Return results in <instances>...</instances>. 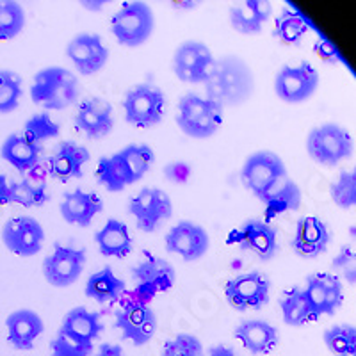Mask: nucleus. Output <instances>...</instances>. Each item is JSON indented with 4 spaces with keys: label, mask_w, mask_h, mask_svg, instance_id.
Here are the masks:
<instances>
[{
    "label": "nucleus",
    "mask_w": 356,
    "mask_h": 356,
    "mask_svg": "<svg viewBox=\"0 0 356 356\" xmlns=\"http://www.w3.org/2000/svg\"><path fill=\"white\" fill-rule=\"evenodd\" d=\"M205 86V97L225 107H237L248 102L255 91V77L244 59L222 56L216 59Z\"/></svg>",
    "instance_id": "1"
},
{
    "label": "nucleus",
    "mask_w": 356,
    "mask_h": 356,
    "mask_svg": "<svg viewBox=\"0 0 356 356\" xmlns=\"http://www.w3.org/2000/svg\"><path fill=\"white\" fill-rule=\"evenodd\" d=\"M81 95L77 75L63 66H49L34 75L31 100L47 111H63L73 106Z\"/></svg>",
    "instance_id": "2"
},
{
    "label": "nucleus",
    "mask_w": 356,
    "mask_h": 356,
    "mask_svg": "<svg viewBox=\"0 0 356 356\" xmlns=\"http://www.w3.org/2000/svg\"><path fill=\"white\" fill-rule=\"evenodd\" d=\"M222 109L211 98L186 93L178 100L177 125L191 139L212 138L222 125Z\"/></svg>",
    "instance_id": "3"
},
{
    "label": "nucleus",
    "mask_w": 356,
    "mask_h": 356,
    "mask_svg": "<svg viewBox=\"0 0 356 356\" xmlns=\"http://www.w3.org/2000/svg\"><path fill=\"white\" fill-rule=\"evenodd\" d=\"M353 152H355V141L351 134L337 123H324L316 127L307 136V154L319 166H337L342 161L351 159Z\"/></svg>",
    "instance_id": "4"
},
{
    "label": "nucleus",
    "mask_w": 356,
    "mask_h": 356,
    "mask_svg": "<svg viewBox=\"0 0 356 356\" xmlns=\"http://www.w3.org/2000/svg\"><path fill=\"white\" fill-rule=\"evenodd\" d=\"M155 29V15L143 0H129L111 18V33L123 47L136 49L150 40Z\"/></svg>",
    "instance_id": "5"
},
{
    "label": "nucleus",
    "mask_w": 356,
    "mask_h": 356,
    "mask_svg": "<svg viewBox=\"0 0 356 356\" xmlns=\"http://www.w3.org/2000/svg\"><path fill=\"white\" fill-rule=\"evenodd\" d=\"M125 122L136 129H154L166 114V97L162 89L150 82L130 88L123 98Z\"/></svg>",
    "instance_id": "6"
},
{
    "label": "nucleus",
    "mask_w": 356,
    "mask_h": 356,
    "mask_svg": "<svg viewBox=\"0 0 356 356\" xmlns=\"http://www.w3.org/2000/svg\"><path fill=\"white\" fill-rule=\"evenodd\" d=\"M284 177H287L284 159L271 150L251 154L241 168V182L259 200H262Z\"/></svg>",
    "instance_id": "7"
},
{
    "label": "nucleus",
    "mask_w": 356,
    "mask_h": 356,
    "mask_svg": "<svg viewBox=\"0 0 356 356\" xmlns=\"http://www.w3.org/2000/svg\"><path fill=\"white\" fill-rule=\"evenodd\" d=\"M225 298L235 312L262 310L271 300V280L260 271L235 276L225 285Z\"/></svg>",
    "instance_id": "8"
},
{
    "label": "nucleus",
    "mask_w": 356,
    "mask_h": 356,
    "mask_svg": "<svg viewBox=\"0 0 356 356\" xmlns=\"http://www.w3.org/2000/svg\"><path fill=\"white\" fill-rule=\"evenodd\" d=\"M134 298L141 303H150L155 296L173 289L177 282V271L168 260L161 257H146L132 269Z\"/></svg>",
    "instance_id": "9"
},
{
    "label": "nucleus",
    "mask_w": 356,
    "mask_h": 356,
    "mask_svg": "<svg viewBox=\"0 0 356 356\" xmlns=\"http://www.w3.org/2000/svg\"><path fill=\"white\" fill-rule=\"evenodd\" d=\"M319 88V72L310 63L284 65L275 77V93L285 104H303L316 95Z\"/></svg>",
    "instance_id": "10"
},
{
    "label": "nucleus",
    "mask_w": 356,
    "mask_h": 356,
    "mask_svg": "<svg viewBox=\"0 0 356 356\" xmlns=\"http://www.w3.org/2000/svg\"><path fill=\"white\" fill-rule=\"evenodd\" d=\"M129 214L145 234H154L173 216L170 196L159 187H145L129 203Z\"/></svg>",
    "instance_id": "11"
},
{
    "label": "nucleus",
    "mask_w": 356,
    "mask_h": 356,
    "mask_svg": "<svg viewBox=\"0 0 356 356\" xmlns=\"http://www.w3.org/2000/svg\"><path fill=\"white\" fill-rule=\"evenodd\" d=\"M114 326L136 348L146 346L157 332V316L148 303L129 300L116 310Z\"/></svg>",
    "instance_id": "12"
},
{
    "label": "nucleus",
    "mask_w": 356,
    "mask_h": 356,
    "mask_svg": "<svg viewBox=\"0 0 356 356\" xmlns=\"http://www.w3.org/2000/svg\"><path fill=\"white\" fill-rule=\"evenodd\" d=\"M86 262H88V255L84 250L56 243L52 253L43 260L41 271L47 284L56 289H66L72 287L81 278Z\"/></svg>",
    "instance_id": "13"
},
{
    "label": "nucleus",
    "mask_w": 356,
    "mask_h": 356,
    "mask_svg": "<svg viewBox=\"0 0 356 356\" xmlns=\"http://www.w3.org/2000/svg\"><path fill=\"white\" fill-rule=\"evenodd\" d=\"M216 57L202 41H186L173 54L175 77L186 84H203L211 73Z\"/></svg>",
    "instance_id": "14"
},
{
    "label": "nucleus",
    "mask_w": 356,
    "mask_h": 356,
    "mask_svg": "<svg viewBox=\"0 0 356 356\" xmlns=\"http://www.w3.org/2000/svg\"><path fill=\"white\" fill-rule=\"evenodd\" d=\"M228 244H237L243 251H250L262 262H269L276 257L278 232L271 222L264 219H248L228 237Z\"/></svg>",
    "instance_id": "15"
},
{
    "label": "nucleus",
    "mask_w": 356,
    "mask_h": 356,
    "mask_svg": "<svg viewBox=\"0 0 356 356\" xmlns=\"http://www.w3.org/2000/svg\"><path fill=\"white\" fill-rule=\"evenodd\" d=\"M2 243L13 255L29 259L43 250L44 230L41 222L33 216H17L4 222Z\"/></svg>",
    "instance_id": "16"
},
{
    "label": "nucleus",
    "mask_w": 356,
    "mask_h": 356,
    "mask_svg": "<svg viewBox=\"0 0 356 356\" xmlns=\"http://www.w3.org/2000/svg\"><path fill=\"white\" fill-rule=\"evenodd\" d=\"M305 296L317 321L323 316L333 317L344 303V287L332 273H312L305 282Z\"/></svg>",
    "instance_id": "17"
},
{
    "label": "nucleus",
    "mask_w": 356,
    "mask_h": 356,
    "mask_svg": "<svg viewBox=\"0 0 356 356\" xmlns=\"http://www.w3.org/2000/svg\"><path fill=\"white\" fill-rule=\"evenodd\" d=\"M166 251L177 255L184 262H196L207 255L211 248V237L207 230L193 221H178L164 237Z\"/></svg>",
    "instance_id": "18"
},
{
    "label": "nucleus",
    "mask_w": 356,
    "mask_h": 356,
    "mask_svg": "<svg viewBox=\"0 0 356 356\" xmlns=\"http://www.w3.org/2000/svg\"><path fill=\"white\" fill-rule=\"evenodd\" d=\"M66 57L81 75H95L109 61V50L102 41V36L81 33L68 43Z\"/></svg>",
    "instance_id": "19"
},
{
    "label": "nucleus",
    "mask_w": 356,
    "mask_h": 356,
    "mask_svg": "<svg viewBox=\"0 0 356 356\" xmlns=\"http://www.w3.org/2000/svg\"><path fill=\"white\" fill-rule=\"evenodd\" d=\"M328 225L317 216H305L296 225L294 237H292V251L300 259L314 260L326 253L330 246Z\"/></svg>",
    "instance_id": "20"
},
{
    "label": "nucleus",
    "mask_w": 356,
    "mask_h": 356,
    "mask_svg": "<svg viewBox=\"0 0 356 356\" xmlns=\"http://www.w3.org/2000/svg\"><path fill=\"white\" fill-rule=\"evenodd\" d=\"M73 123L86 138L104 139L114 129V109L104 98H88L77 107Z\"/></svg>",
    "instance_id": "21"
},
{
    "label": "nucleus",
    "mask_w": 356,
    "mask_h": 356,
    "mask_svg": "<svg viewBox=\"0 0 356 356\" xmlns=\"http://www.w3.org/2000/svg\"><path fill=\"white\" fill-rule=\"evenodd\" d=\"M104 323L98 312H91L84 307H75L68 312L61 323L59 332L72 342L86 348H93L95 340L100 339Z\"/></svg>",
    "instance_id": "22"
},
{
    "label": "nucleus",
    "mask_w": 356,
    "mask_h": 356,
    "mask_svg": "<svg viewBox=\"0 0 356 356\" xmlns=\"http://www.w3.org/2000/svg\"><path fill=\"white\" fill-rule=\"evenodd\" d=\"M89 159H91V154L86 146L75 141H63L49 159L50 177L59 182H70L73 178H81Z\"/></svg>",
    "instance_id": "23"
},
{
    "label": "nucleus",
    "mask_w": 356,
    "mask_h": 356,
    "mask_svg": "<svg viewBox=\"0 0 356 356\" xmlns=\"http://www.w3.org/2000/svg\"><path fill=\"white\" fill-rule=\"evenodd\" d=\"M8 342L17 351H31L36 340L43 335L44 323L38 312L20 308L9 314L6 319Z\"/></svg>",
    "instance_id": "24"
},
{
    "label": "nucleus",
    "mask_w": 356,
    "mask_h": 356,
    "mask_svg": "<svg viewBox=\"0 0 356 356\" xmlns=\"http://www.w3.org/2000/svg\"><path fill=\"white\" fill-rule=\"evenodd\" d=\"M104 211V202L97 193L75 189L65 193L59 205V214L68 225L79 228H88L93 219Z\"/></svg>",
    "instance_id": "25"
},
{
    "label": "nucleus",
    "mask_w": 356,
    "mask_h": 356,
    "mask_svg": "<svg viewBox=\"0 0 356 356\" xmlns=\"http://www.w3.org/2000/svg\"><path fill=\"white\" fill-rule=\"evenodd\" d=\"M235 339L255 356L269 355L280 344V333L271 323L264 319H246L234 330Z\"/></svg>",
    "instance_id": "26"
},
{
    "label": "nucleus",
    "mask_w": 356,
    "mask_h": 356,
    "mask_svg": "<svg viewBox=\"0 0 356 356\" xmlns=\"http://www.w3.org/2000/svg\"><path fill=\"white\" fill-rule=\"evenodd\" d=\"M260 202L264 203V221L271 222L273 219L285 212L300 211L303 203V193H301V187L287 175Z\"/></svg>",
    "instance_id": "27"
},
{
    "label": "nucleus",
    "mask_w": 356,
    "mask_h": 356,
    "mask_svg": "<svg viewBox=\"0 0 356 356\" xmlns=\"http://www.w3.org/2000/svg\"><path fill=\"white\" fill-rule=\"evenodd\" d=\"M230 25L235 33L244 36H253L262 31L273 15V6L269 0H244L243 4L230 8Z\"/></svg>",
    "instance_id": "28"
},
{
    "label": "nucleus",
    "mask_w": 356,
    "mask_h": 356,
    "mask_svg": "<svg viewBox=\"0 0 356 356\" xmlns=\"http://www.w3.org/2000/svg\"><path fill=\"white\" fill-rule=\"evenodd\" d=\"M41 154H43V146L33 145L22 134H11L0 146V157L20 173L36 170L41 161Z\"/></svg>",
    "instance_id": "29"
},
{
    "label": "nucleus",
    "mask_w": 356,
    "mask_h": 356,
    "mask_svg": "<svg viewBox=\"0 0 356 356\" xmlns=\"http://www.w3.org/2000/svg\"><path fill=\"white\" fill-rule=\"evenodd\" d=\"M95 243L102 255L113 257V259H125L134 250V241L129 227L114 218L107 219L106 225L97 232Z\"/></svg>",
    "instance_id": "30"
},
{
    "label": "nucleus",
    "mask_w": 356,
    "mask_h": 356,
    "mask_svg": "<svg viewBox=\"0 0 356 356\" xmlns=\"http://www.w3.org/2000/svg\"><path fill=\"white\" fill-rule=\"evenodd\" d=\"M97 178L104 189L109 193H122L127 187L134 186L138 182L134 177L132 170L123 159L120 152L109 155V157H102L97 166Z\"/></svg>",
    "instance_id": "31"
},
{
    "label": "nucleus",
    "mask_w": 356,
    "mask_h": 356,
    "mask_svg": "<svg viewBox=\"0 0 356 356\" xmlns=\"http://www.w3.org/2000/svg\"><path fill=\"white\" fill-rule=\"evenodd\" d=\"M84 292L89 300L97 301L98 305H109L127 294V284L114 275L111 267H104L89 276Z\"/></svg>",
    "instance_id": "32"
},
{
    "label": "nucleus",
    "mask_w": 356,
    "mask_h": 356,
    "mask_svg": "<svg viewBox=\"0 0 356 356\" xmlns=\"http://www.w3.org/2000/svg\"><path fill=\"white\" fill-rule=\"evenodd\" d=\"M280 310H282L284 323L287 326H292V328H301V326H307V324L317 321L301 287H292L282 294Z\"/></svg>",
    "instance_id": "33"
},
{
    "label": "nucleus",
    "mask_w": 356,
    "mask_h": 356,
    "mask_svg": "<svg viewBox=\"0 0 356 356\" xmlns=\"http://www.w3.org/2000/svg\"><path fill=\"white\" fill-rule=\"evenodd\" d=\"M9 186H11L9 203H17L25 209H40L50 200L44 178L29 177L20 182H9Z\"/></svg>",
    "instance_id": "34"
},
{
    "label": "nucleus",
    "mask_w": 356,
    "mask_h": 356,
    "mask_svg": "<svg viewBox=\"0 0 356 356\" xmlns=\"http://www.w3.org/2000/svg\"><path fill=\"white\" fill-rule=\"evenodd\" d=\"M310 31L307 20L294 9H282L280 17L275 22V38L289 47H298Z\"/></svg>",
    "instance_id": "35"
},
{
    "label": "nucleus",
    "mask_w": 356,
    "mask_h": 356,
    "mask_svg": "<svg viewBox=\"0 0 356 356\" xmlns=\"http://www.w3.org/2000/svg\"><path fill=\"white\" fill-rule=\"evenodd\" d=\"M324 346L333 356H356V326L333 324L323 333Z\"/></svg>",
    "instance_id": "36"
},
{
    "label": "nucleus",
    "mask_w": 356,
    "mask_h": 356,
    "mask_svg": "<svg viewBox=\"0 0 356 356\" xmlns=\"http://www.w3.org/2000/svg\"><path fill=\"white\" fill-rule=\"evenodd\" d=\"M25 11L18 0H0V41H11L24 31Z\"/></svg>",
    "instance_id": "37"
},
{
    "label": "nucleus",
    "mask_w": 356,
    "mask_h": 356,
    "mask_svg": "<svg viewBox=\"0 0 356 356\" xmlns=\"http://www.w3.org/2000/svg\"><path fill=\"white\" fill-rule=\"evenodd\" d=\"M59 132H61V129H59V125L54 122L49 114L38 113L33 114V116L25 122L22 136H24L27 141L33 143V145L43 146L49 139H56L57 136H59Z\"/></svg>",
    "instance_id": "38"
},
{
    "label": "nucleus",
    "mask_w": 356,
    "mask_h": 356,
    "mask_svg": "<svg viewBox=\"0 0 356 356\" xmlns=\"http://www.w3.org/2000/svg\"><path fill=\"white\" fill-rule=\"evenodd\" d=\"M330 198L342 211L356 207V166L351 170L340 171L337 180L330 186Z\"/></svg>",
    "instance_id": "39"
},
{
    "label": "nucleus",
    "mask_w": 356,
    "mask_h": 356,
    "mask_svg": "<svg viewBox=\"0 0 356 356\" xmlns=\"http://www.w3.org/2000/svg\"><path fill=\"white\" fill-rule=\"evenodd\" d=\"M24 95V82L17 72L0 70V114L17 111Z\"/></svg>",
    "instance_id": "40"
},
{
    "label": "nucleus",
    "mask_w": 356,
    "mask_h": 356,
    "mask_svg": "<svg viewBox=\"0 0 356 356\" xmlns=\"http://www.w3.org/2000/svg\"><path fill=\"white\" fill-rule=\"evenodd\" d=\"M120 154L123 155L138 182L150 171L155 162V154L148 145H127Z\"/></svg>",
    "instance_id": "41"
},
{
    "label": "nucleus",
    "mask_w": 356,
    "mask_h": 356,
    "mask_svg": "<svg viewBox=\"0 0 356 356\" xmlns=\"http://www.w3.org/2000/svg\"><path fill=\"white\" fill-rule=\"evenodd\" d=\"M161 356H205L202 340L191 333H178L166 340L161 349Z\"/></svg>",
    "instance_id": "42"
},
{
    "label": "nucleus",
    "mask_w": 356,
    "mask_h": 356,
    "mask_svg": "<svg viewBox=\"0 0 356 356\" xmlns=\"http://www.w3.org/2000/svg\"><path fill=\"white\" fill-rule=\"evenodd\" d=\"M332 267L337 278H342L349 285H356V248H340Z\"/></svg>",
    "instance_id": "43"
},
{
    "label": "nucleus",
    "mask_w": 356,
    "mask_h": 356,
    "mask_svg": "<svg viewBox=\"0 0 356 356\" xmlns=\"http://www.w3.org/2000/svg\"><path fill=\"white\" fill-rule=\"evenodd\" d=\"M50 349H52V356H91L95 348L79 346L61 333H57L50 342Z\"/></svg>",
    "instance_id": "44"
},
{
    "label": "nucleus",
    "mask_w": 356,
    "mask_h": 356,
    "mask_svg": "<svg viewBox=\"0 0 356 356\" xmlns=\"http://www.w3.org/2000/svg\"><path fill=\"white\" fill-rule=\"evenodd\" d=\"M191 175H193V170L184 161L168 162L164 166V177L168 178V182L177 184V186H184V184L189 182Z\"/></svg>",
    "instance_id": "45"
},
{
    "label": "nucleus",
    "mask_w": 356,
    "mask_h": 356,
    "mask_svg": "<svg viewBox=\"0 0 356 356\" xmlns=\"http://www.w3.org/2000/svg\"><path fill=\"white\" fill-rule=\"evenodd\" d=\"M314 52H316V56L319 57L321 61L326 63V65L335 66L340 63V57L339 54H337L335 47H333L328 40H324V38H317L316 43H314Z\"/></svg>",
    "instance_id": "46"
},
{
    "label": "nucleus",
    "mask_w": 356,
    "mask_h": 356,
    "mask_svg": "<svg viewBox=\"0 0 356 356\" xmlns=\"http://www.w3.org/2000/svg\"><path fill=\"white\" fill-rule=\"evenodd\" d=\"M95 356H127V355H125V351H123L122 346L109 344V342H106V344H102L100 348L97 349Z\"/></svg>",
    "instance_id": "47"
},
{
    "label": "nucleus",
    "mask_w": 356,
    "mask_h": 356,
    "mask_svg": "<svg viewBox=\"0 0 356 356\" xmlns=\"http://www.w3.org/2000/svg\"><path fill=\"white\" fill-rule=\"evenodd\" d=\"M77 2L86 9V11L100 13L102 9L106 8L107 4H111L113 0H77Z\"/></svg>",
    "instance_id": "48"
},
{
    "label": "nucleus",
    "mask_w": 356,
    "mask_h": 356,
    "mask_svg": "<svg viewBox=\"0 0 356 356\" xmlns=\"http://www.w3.org/2000/svg\"><path fill=\"white\" fill-rule=\"evenodd\" d=\"M175 9H180V11H191V9H196L203 0H168Z\"/></svg>",
    "instance_id": "49"
},
{
    "label": "nucleus",
    "mask_w": 356,
    "mask_h": 356,
    "mask_svg": "<svg viewBox=\"0 0 356 356\" xmlns=\"http://www.w3.org/2000/svg\"><path fill=\"white\" fill-rule=\"evenodd\" d=\"M9 195H11V186H9L8 178L0 173V207L8 205Z\"/></svg>",
    "instance_id": "50"
},
{
    "label": "nucleus",
    "mask_w": 356,
    "mask_h": 356,
    "mask_svg": "<svg viewBox=\"0 0 356 356\" xmlns=\"http://www.w3.org/2000/svg\"><path fill=\"white\" fill-rule=\"evenodd\" d=\"M207 356H241V355H237V353H235L232 348H228V346H212V348L209 349V355Z\"/></svg>",
    "instance_id": "51"
}]
</instances>
